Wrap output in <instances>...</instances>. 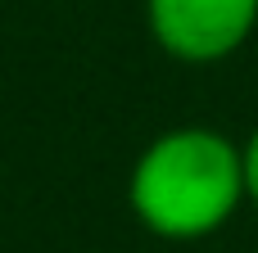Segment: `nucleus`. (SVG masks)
<instances>
[{
    "label": "nucleus",
    "instance_id": "nucleus-1",
    "mask_svg": "<svg viewBox=\"0 0 258 253\" xmlns=\"http://www.w3.org/2000/svg\"><path fill=\"white\" fill-rule=\"evenodd\" d=\"M127 199L163 240L213 235L245 199V154L209 127H177L136 158Z\"/></svg>",
    "mask_w": 258,
    "mask_h": 253
},
{
    "label": "nucleus",
    "instance_id": "nucleus-2",
    "mask_svg": "<svg viewBox=\"0 0 258 253\" xmlns=\"http://www.w3.org/2000/svg\"><path fill=\"white\" fill-rule=\"evenodd\" d=\"M154 41L181 63H213L245 45L258 0H145Z\"/></svg>",
    "mask_w": 258,
    "mask_h": 253
},
{
    "label": "nucleus",
    "instance_id": "nucleus-3",
    "mask_svg": "<svg viewBox=\"0 0 258 253\" xmlns=\"http://www.w3.org/2000/svg\"><path fill=\"white\" fill-rule=\"evenodd\" d=\"M240 154H245V195L258 204V131L249 136V145H245Z\"/></svg>",
    "mask_w": 258,
    "mask_h": 253
}]
</instances>
